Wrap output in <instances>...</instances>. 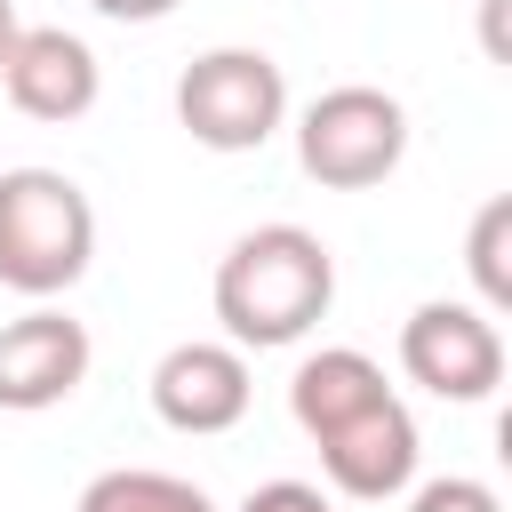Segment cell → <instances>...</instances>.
I'll list each match as a JSON object with an SVG mask.
<instances>
[{
	"label": "cell",
	"mask_w": 512,
	"mask_h": 512,
	"mask_svg": "<svg viewBox=\"0 0 512 512\" xmlns=\"http://www.w3.org/2000/svg\"><path fill=\"white\" fill-rule=\"evenodd\" d=\"M408 512H504V496L472 472H440L424 488H408Z\"/></svg>",
	"instance_id": "13"
},
{
	"label": "cell",
	"mask_w": 512,
	"mask_h": 512,
	"mask_svg": "<svg viewBox=\"0 0 512 512\" xmlns=\"http://www.w3.org/2000/svg\"><path fill=\"white\" fill-rule=\"evenodd\" d=\"M72 512H216V504H208V488L184 480V472H160V464H112V472H96V480L80 488Z\"/></svg>",
	"instance_id": "11"
},
{
	"label": "cell",
	"mask_w": 512,
	"mask_h": 512,
	"mask_svg": "<svg viewBox=\"0 0 512 512\" xmlns=\"http://www.w3.org/2000/svg\"><path fill=\"white\" fill-rule=\"evenodd\" d=\"M464 272H472V288H480V312L504 320V312H512V192L480 200V216H472V232H464Z\"/></svg>",
	"instance_id": "12"
},
{
	"label": "cell",
	"mask_w": 512,
	"mask_h": 512,
	"mask_svg": "<svg viewBox=\"0 0 512 512\" xmlns=\"http://www.w3.org/2000/svg\"><path fill=\"white\" fill-rule=\"evenodd\" d=\"M288 120V80L264 48H208L176 72V128L208 152H256Z\"/></svg>",
	"instance_id": "4"
},
{
	"label": "cell",
	"mask_w": 512,
	"mask_h": 512,
	"mask_svg": "<svg viewBox=\"0 0 512 512\" xmlns=\"http://www.w3.org/2000/svg\"><path fill=\"white\" fill-rule=\"evenodd\" d=\"M408 160V112L392 88L344 80L296 112V168L328 192H368Z\"/></svg>",
	"instance_id": "3"
},
{
	"label": "cell",
	"mask_w": 512,
	"mask_h": 512,
	"mask_svg": "<svg viewBox=\"0 0 512 512\" xmlns=\"http://www.w3.org/2000/svg\"><path fill=\"white\" fill-rule=\"evenodd\" d=\"M88 360H96L88 328L56 304H32V312L0 320V408L40 416V408L72 400L88 384Z\"/></svg>",
	"instance_id": "8"
},
{
	"label": "cell",
	"mask_w": 512,
	"mask_h": 512,
	"mask_svg": "<svg viewBox=\"0 0 512 512\" xmlns=\"http://www.w3.org/2000/svg\"><path fill=\"white\" fill-rule=\"evenodd\" d=\"M96 16H112V24H160L168 8H184V0H88Z\"/></svg>",
	"instance_id": "15"
},
{
	"label": "cell",
	"mask_w": 512,
	"mask_h": 512,
	"mask_svg": "<svg viewBox=\"0 0 512 512\" xmlns=\"http://www.w3.org/2000/svg\"><path fill=\"white\" fill-rule=\"evenodd\" d=\"M384 392H392V384H384V368H376L360 344H320V352H304L296 376H288V416H296L304 440H320L328 424H344L352 408H368V400H384Z\"/></svg>",
	"instance_id": "10"
},
{
	"label": "cell",
	"mask_w": 512,
	"mask_h": 512,
	"mask_svg": "<svg viewBox=\"0 0 512 512\" xmlns=\"http://www.w3.org/2000/svg\"><path fill=\"white\" fill-rule=\"evenodd\" d=\"M312 448H320V480H328L336 496H352V504H392V496H408V480H416V416H408L400 392L352 408V416L328 424Z\"/></svg>",
	"instance_id": "7"
},
{
	"label": "cell",
	"mask_w": 512,
	"mask_h": 512,
	"mask_svg": "<svg viewBox=\"0 0 512 512\" xmlns=\"http://www.w3.org/2000/svg\"><path fill=\"white\" fill-rule=\"evenodd\" d=\"M480 40H488V56L504 64V0H480Z\"/></svg>",
	"instance_id": "16"
},
{
	"label": "cell",
	"mask_w": 512,
	"mask_h": 512,
	"mask_svg": "<svg viewBox=\"0 0 512 512\" xmlns=\"http://www.w3.org/2000/svg\"><path fill=\"white\" fill-rule=\"evenodd\" d=\"M216 320H224V344L240 352H280L296 336H312L336 304V256L320 232L304 224H256L224 248L216 264Z\"/></svg>",
	"instance_id": "1"
},
{
	"label": "cell",
	"mask_w": 512,
	"mask_h": 512,
	"mask_svg": "<svg viewBox=\"0 0 512 512\" xmlns=\"http://www.w3.org/2000/svg\"><path fill=\"white\" fill-rule=\"evenodd\" d=\"M400 376L424 384L432 400H496L504 384V328L480 312V304H456V296H432L400 320Z\"/></svg>",
	"instance_id": "5"
},
{
	"label": "cell",
	"mask_w": 512,
	"mask_h": 512,
	"mask_svg": "<svg viewBox=\"0 0 512 512\" xmlns=\"http://www.w3.org/2000/svg\"><path fill=\"white\" fill-rule=\"evenodd\" d=\"M240 512H336L312 480H264V488H248L240 496Z\"/></svg>",
	"instance_id": "14"
},
{
	"label": "cell",
	"mask_w": 512,
	"mask_h": 512,
	"mask_svg": "<svg viewBox=\"0 0 512 512\" xmlns=\"http://www.w3.org/2000/svg\"><path fill=\"white\" fill-rule=\"evenodd\" d=\"M16 32H24V16H16V0H0V64H8V48H16Z\"/></svg>",
	"instance_id": "17"
},
{
	"label": "cell",
	"mask_w": 512,
	"mask_h": 512,
	"mask_svg": "<svg viewBox=\"0 0 512 512\" xmlns=\"http://www.w3.org/2000/svg\"><path fill=\"white\" fill-rule=\"evenodd\" d=\"M0 88H8V104H16L24 120L64 128V120H88V112H96L104 72H96V48H88L80 32H64V24H24L16 48H8V64H0Z\"/></svg>",
	"instance_id": "9"
},
{
	"label": "cell",
	"mask_w": 512,
	"mask_h": 512,
	"mask_svg": "<svg viewBox=\"0 0 512 512\" xmlns=\"http://www.w3.org/2000/svg\"><path fill=\"white\" fill-rule=\"evenodd\" d=\"M256 400V376H248V352L224 344V336H192V344H168L160 368H152V416L168 432H192V440H216L248 416Z\"/></svg>",
	"instance_id": "6"
},
{
	"label": "cell",
	"mask_w": 512,
	"mask_h": 512,
	"mask_svg": "<svg viewBox=\"0 0 512 512\" xmlns=\"http://www.w3.org/2000/svg\"><path fill=\"white\" fill-rule=\"evenodd\" d=\"M96 264V208L64 168H0V288L48 304Z\"/></svg>",
	"instance_id": "2"
}]
</instances>
